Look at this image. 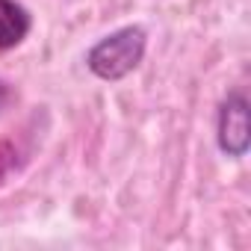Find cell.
<instances>
[{"label":"cell","instance_id":"obj_2","mask_svg":"<svg viewBox=\"0 0 251 251\" xmlns=\"http://www.w3.org/2000/svg\"><path fill=\"white\" fill-rule=\"evenodd\" d=\"M248 100L239 92H233L227 95L219 112V148L227 157H242L248 151Z\"/></svg>","mask_w":251,"mask_h":251},{"label":"cell","instance_id":"obj_1","mask_svg":"<svg viewBox=\"0 0 251 251\" xmlns=\"http://www.w3.org/2000/svg\"><path fill=\"white\" fill-rule=\"evenodd\" d=\"M142 53H145V30L124 27V30H115L112 36L100 39L89 50L86 62H89L92 74H98L100 80H121L142 62Z\"/></svg>","mask_w":251,"mask_h":251},{"label":"cell","instance_id":"obj_3","mask_svg":"<svg viewBox=\"0 0 251 251\" xmlns=\"http://www.w3.org/2000/svg\"><path fill=\"white\" fill-rule=\"evenodd\" d=\"M30 30V15L15 0H0V50L15 48Z\"/></svg>","mask_w":251,"mask_h":251},{"label":"cell","instance_id":"obj_4","mask_svg":"<svg viewBox=\"0 0 251 251\" xmlns=\"http://www.w3.org/2000/svg\"><path fill=\"white\" fill-rule=\"evenodd\" d=\"M15 166H18V151H15L9 142H0V183L12 175Z\"/></svg>","mask_w":251,"mask_h":251}]
</instances>
